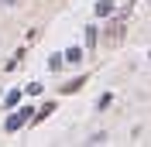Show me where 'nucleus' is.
Wrapping results in <instances>:
<instances>
[{"label":"nucleus","instance_id":"obj_1","mask_svg":"<svg viewBox=\"0 0 151 147\" xmlns=\"http://www.w3.org/2000/svg\"><path fill=\"white\" fill-rule=\"evenodd\" d=\"M124 21H110V24H106V45H120L124 41Z\"/></svg>","mask_w":151,"mask_h":147},{"label":"nucleus","instance_id":"obj_2","mask_svg":"<svg viewBox=\"0 0 151 147\" xmlns=\"http://www.w3.org/2000/svg\"><path fill=\"white\" fill-rule=\"evenodd\" d=\"M31 116H35V110H17L14 116L7 120V130H17L21 123H24V120H31Z\"/></svg>","mask_w":151,"mask_h":147},{"label":"nucleus","instance_id":"obj_3","mask_svg":"<svg viewBox=\"0 0 151 147\" xmlns=\"http://www.w3.org/2000/svg\"><path fill=\"white\" fill-rule=\"evenodd\" d=\"M83 86H86V75H79V79H72V82H65V86H62V92H65V96H72V92H79Z\"/></svg>","mask_w":151,"mask_h":147},{"label":"nucleus","instance_id":"obj_4","mask_svg":"<svg viewBox=\"0 0 151 147\" xmlns=\"http://www.w3.org/2000/svg\"><path fill=\"white\" fill-rule=\"evenodd\" d=\"M96 14H100V17H110V14H113V4H110V0H100V4H96Z\"/></svg>","mask_w":151,"mask_h":147},{"label":"nucleus","instance_id":"obj_5","mask_svg":"<svg viewBox=\"0 0 151 147\" xmlns=\"http://www.w3.org/2000/svg\"><path fill=\"white\" fill-rule=\"evenodd\" d=\"M65 62H83V51H79V48H69V51H65Z\"/></svg>","mask_w":151,"mask_h":147},{"label":"nucleus","instance_id":"obj_6","mask_svg":"<svg viewBox=\"0 0 151 147\" xmlns=\"http://www.w3.org/2000/svg\"><path fill=\"white\" fill-rule=\"evenodd\" d=\"M48 113H55V103H45V106H41V113H35V120H45Z\"/></svg>","mask_w":151,"mask_h":147},{"label":"nucleus","instance_id":"obj_7","mask_svg":"<svg viewBox=\"0 0 151 147\" xmlns=\"http://www.w3.org/2000/svg\"><path fill=\"white\" fill-rule=\"evenodd\" d=\"M137 4H144V7H151V0H137Z\"/></svg>","mask_w":151,"mask_h":147}]
</instances>
